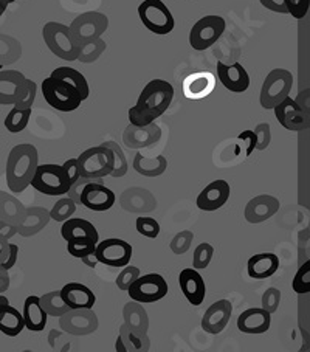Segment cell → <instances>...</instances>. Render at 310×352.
<instances>
[{"instance_id": "680465c9", "label": "cell", "mask_w": 310, "mask_h": 352, "mask_svg": "<svg viewBox=\"0 0 310 352\" xmlns=\"http://www.w3.org/2000/svg\"><path fill=\"white\" fill-rule=\"evenodd\" d=\"M17 258H19V247H17L16 244H11V242H10V253H8V258H7V261H5L3 264H0V265H2L5 270L10 272V270L13 269V267L16 265Z\"/></svg>"}, {"instance_id": "1f68e13d", "label": "cell", "mask_w": 310, "mask_h": 352, "mask_svg": "<svg viewBox=\"0 0 310 352\" xmlns=\"http://www.w3.org/2000/svg\"><path fill=\"white\" fill-rule=\"evenodd\" d=\"M23 329H25V323H23L19 309L13 307L10 302L0 305V332L7 337H17Z\"/></svg>"}, {"instance_id": "2e32d148", "label": "cell", "mask_w": 310, "mask_h": 352, "mask_svg": "<svg viewBox=\"0 0 310 352\" xmlns=\"http://www.w3.org/2000/svg\"><path fill=\"white\" fill-rule=\"evenodd\" d=\"M81 205L92 211H107L115 205V192L102 179H90L81 191Z\"/></svg>"}, {"instance_id": "e7e4bbea", "label": "cell", "mask_w": 310, "mask_h": 352, "mask_svg": "<svg viewBox=\"0 0 310 352\" xmlns=\"http://www.w3.org/2000/svg\"><path fill=\"white\" fill-rule=\"evenodd\" d=\"M3 302H10V300L7 296H3V294H0V305H3Z\"/></svg>"}, {"instance_id": "8992f818", "label": "cell", "mask_w": 310, "mask_h": 352, "mask_svg": "<svg viewBox=\"0 0 310 352\" xmlns=\"http://www.w3.org/2000/svg\"><path fill=\"white\" fill-rule=\"evenodd\" d=\"M42 95L48 106L59 112H73L81 106L82 96L75 86L56 76H48L42 81Z\"/></svg>"}, {"instance_id": "db71d44e", "label": "cell", "mask_w": 310, "mask_h": 352, "mask_svg": "<svg viewBox=\"0 0 310 352\" xmlns=\"http://www.w3.org/2000/svg\"><path fill=\"white\" fill-rule=\"evenodd\" d=\"M238 142H242L245 146V155L250 157L256 149V135L253 131H242L238 135Z\"/></svg>"}, {"instance_id": "4fadbf2b", "label": "cell", "mask_w": 310, "mask_h": 352, "mask_svg": "<svg viewBox=\"0 0 310 352\" xmlns=\"http://www.w3.org/2000/svg\"><path fill=\"white\" fill-rule=\"evenodd\" d=\"M93 253L100 264H106L109 267H117V269H121V267H124L131 263L133 248L129 242L118 238H111V239L98 242Z\"/></svg>"}, {"instance_id": "9a60e30c", "label": "cell", "mask_w": 310, "mask_h": 352, "mask_svg": "<svg viewBox=\"0 0 310 352\" xmlns=\"http://www.w3.org/2000/svg\"><path fill=\"white\" fill-rule=\"evenodd\" d=\"M69 27L78 41L84 42L101 38L109 27V19L106 14L98 13V11H87V13L75 17Z\"/></svg>"}, {"instance_id": "ab89813d", "label": "cell", "mask_w": 310, "mask_h": 352, "mask_svg": "<svg viewBox=\"0 0 310 352\" xmlns=\"http://www.w3.org/2000/svg\"><path fill=\"white\" fill-rule=\"evenodd\" d=\"M39 302L42 309H44L45 314L48 317H54L59 318L60 315H64L65 312H69L70 309L65 306V302L63 301L59 295V290H54V292H48L45 295L39 296Z\"/></svg>"}, {"instance_id": "03108f58", "label": "cell", "mask_w": 310, "mask_h": 352, "mask_svg": "<svg viewBox=\"0 0 310 352\" xmlns=\"http://www.w3.org/2000/svg\"><path fill=\"white\" fill-rule=\"evenodd\" d=\"M3 69V65H0V70H2Z\"/></svg>"}, {"instance_id": "e0dca14e", "label": "cell", "mask_w": 310, "mask_h": 352, "mask_svg": "<svg viewBox=\"0 0 310 352\" xmlns=\"http://www.w3.org/2000/svg\"><path fill=\"white\" fill-rule=\"evenodd\" d=\"M273 111H275V117L284 129L291 132L309 129V112L302 111L296 100L290 98V95L273 107Z\"/></svg>"}, {"instance_id": "3957f363", "label": "cell", "mask_w": 310, "mask_h": 352, "mask_svg": "<svg viewBox=\"0 0 310 352\" xmlns=\"http://www.w3.org/2000/svg\"><path fill=\"white\" fill-rule=\"evenodd\" d=\"M38 86L17 70H0V104L21 109L33 107Z\"/></svg>"}, {"instance_id": "8fae6325", "label": "cell", "mask_w": 310, "mask_h": 352, "mask_svg": "<svg viewBox=\"0 0 310 352\" xmlns=\"http://www.w3.org/2000/svg\"><path fill=\"white\" fill-rule=\"evenodd\" d=\"M227 22L217 14H208L194 23L190 32V45L196 52H205L222 38Z\"/></svg>"}, {"instance_id": "f907efd6", "label": "cell", "mask_w": 310, "mask_h": 352, "mask_svg": "<svg viewBox=\"0 0 310 352\" xmlns=\"http://www.w3.org/2000/svg\"><path fill=\"white\" fill-rule=\"evenodd\" d=\"M279 302H281V292L275 287L267 289L263 295V309L269 314H273L278 311Z\"/></svg>"}, {"instance_id": "bcb514c9", "label": "cell", "mask_w": 310, "mask_h": 352, "mask_svg": "<svg viewBox=\"0 0 310 352\" xmlns=\"http://www.w3.org/2000/svg\"><path fill=\"white\" fill-rule=\"evenodd\" d=\"M192 241H194V233L190 232V230H184V232H180L174 236L169 247H171V252L174 254H179L180 256V254H185L188 250H190L192 245Z\"/></svg>"}, {"instance_id": "ffe728a7", "label": "cell", "mask_w": 310, "mask_h": 352, "mask_svg": "<svg viewBox=\"0 0 310 352\" xmlns=\"http://www.w3.org/2000/svg\"><path fill=\"white\" fill-rule=\"evenodd\" d=\"M120 204L123 206V210L127 213H151L157 208V199L154 197L149 190H144V188H127L126 191L120 196Z\"/></svg>"}, {"instance_id": "4dcf8cb0", "label": "cell", "mask_w": 310, "mask_h": 352, "mask_svg": "<svg viewBox=\"0 0 310 352\" xmlns=\"http://www.w3.org/2000/svg\"><path fill=\"white\" fill-rule=\"evenodd\" d=\"M22 317H23V323H25V327L30 332L44 331V327L47 326L48 315L41 306L39 296L36 295L27 296L25 302H23Z\"/></svg>"}, {"instance_id": "d6a6232c", "label": "cell", "mask_w": 310, "mask_h": 352, "mask_svg": "<svg viewBox=\"0 0 310 352\" xmlns=\"http://www.w3.org/2000/svg\"><path fill=\"white\" fill-rule=\"evenodd\" d=\"M124 324L138 333H148L149 329V317L142 302L131 301L123 309Z\"/></svg>"}, {"instance_id": "7c38bea8", "label": "cell", "mask_w": 310, "mask_h": 352, "mask_svg": "<svg viewBox=\"0 0 310 352\" xmlns=\"http://www.w3.org/2000/svg\"><path fill=\"white\" fill-rule=\"evenodd\" d=\"M168 283L159 273H148V275H140L133 281L129 289L126 290L129 294L131 300L149 305L165 298L168 295Z\"/></svg>"}, {"instance_id": "f6af8a7d", "label": "cell", "mask_w": 310, "mask_h": 352, "mask_svg": "<svg viewBox=\"0 0 310 352\" xmlns=\"http://www.w3.org/2000/svg\"><path fill=\"white\" fill-rule=\"evenodd\" d=\"M137 232L149 239H157L160 234V223L157 222L154 217L149 216H140L135 222Z\"/></svg>"}, {"instance_id": "7dc6e473", "label": "cell", "mask_w": 310, "mask_h": 352, "mask_svg": "<svg viewBox=\"0 0 310 352\" xmlns=\"http://www.w3.org/2000/svg\"><path fill=\"white\" fill-rule=\"evenodd\" d=\"M121 270L120 273H118V276H117V287L120 289V290H123V292H126L127 289H129V286L131 284L135 281V279L142 275V272H140V269L138 267H135V265H124V267H121Z\"/></svg>"}, {"instance_id": "7402d4cb", "label": "cell", "mask_w": 310, "mask_h": 352, "mask_svg": "<svg viewBox=\"0 0 310 352\" xmlns=\"http://www.w3.org/2000/svg\"><path fill=\"white\" fill-rule=\"evenodd\" d=\"M216 89V76L211 72H194V74L188 75L184 81V90L185 98L191 101L203 100L210 96Z\"/></svg>"}, {"instance_id": "f546056e", "label": "cell", "mask_w": 310, "mask_h": 352, "mask_svg": "<svg viewBox=\"0 0 310 352\" xmlns=\"http://www.w3.org/2000/svg\"><path fill=\"white\" fill-rule=\"evenodd\" d=\"M151 349L149 337L129 329L126 324L120 327V333L115 343L117 352H148Z\"/></svg>"}, {"instance_id": "7a4b0ae2", "label": "cell", "mask_w": 310, "mask_h": 352, "mask_svg": "<svg viewBox=\"0 0 310 352\" xmlns=\"http://www.w3.org/2000/svg\"><path fill=\"white\" fill-rule=\"evenodd\" d=\"M39 165V154L33 144L22 143L10 151L7 160V185L11 192L19 194L32 184L36 168Z\"/></svg>"}, {"instance_id": "6da1fadb", "label": "cell", "mask_w": 310, "mask_h": 352, "mask_svg": "<svg viewBox=\"0 0 310 352\" xmlns=\"http://www.w3.org/2000/svg\"><path fill=\"white\" fill-rule=\"evenodd\" d=\"M174 100V87L165 80H152L143 87L137 104L127 112L133 126H148L165 113Z\"/></svg>"}, {"instance_id": "ac0fdd59", "label": "cell", "mask_w": 310, "mask_h": 352, "mask_svg": "<svg viewBox=\"0 0 310 352\" xmlns=\"http://www.w3.org/2000/svg\"><path fill=\"white\" fill-rule=\"evenodd\" d=\"M217 78L222 86L233 94H244L250 87V75L239 63H217Z\"/></svg>"}, {"instance_id": "8d00e7d4", "label": "cell", "mask_w": 310, "mask_h": 352, "mask_svg": "<svg viewBox=\"0 0 310 352\" xmlns=\"http://www.w3.org/2000/svg\"><path fill=\"white\" fill-rule=\"evenodd\" d=\"M22 56L21 42L10 34L0 33V65L14 64Z\"/></svg>"}, {"instance_id": "ee69618b", "label": "cell", "mask_w": 310, "mask_h": 352, "mask_svg": "<svg viewBox=\"0 0 310 352\" xmlns=\"http://www.w3.org/2000/svg\"><path fill=\"white\" fill-rule=\"evenodd\" d=\"M291 287L300 295L310 292V261H306L296 272L294 281H291Z\"/></svg>"}, {"instance_id": "ba28073f", "label": "cell", "mask_w": 310, "mask_h": 352, "mask_svg": "<svg viewBox=\"0 0 310 352\" xmlns=\"http://www.w3.org/2000/svg\"><path fill=\"white\" fill-rule=\"evenodd\" d=\"M76 160L81 177L104 179L113 169V153L104 143L86 149Z\"/></svg>"}, {"instance_id": "f5cc1de1", "label": "cell", "mask_w": 310, "mask_h": 352, "mask_svg": "<svg viewBox=\"0 0 310 352\" xmlns=\"http://www.w3.org/2000/svg\"><path fill=\"white\" fill-rule=\"evenodd\" d=\"M89 180L90 179H87V177H80L78 180L73 182V184L69 186V191H67V197H70L73 202L76 204V206L81 205V191H82L84 185H86Z\"/></svg>"}, {"instance_id": "52a82bcc", "label": "cell", "mask_w": 310, "mask_h": 352, "mask_svg": "<svg viewBox=\"0 0 310 352\" xmlns=\"http://www.w3.org/2000/svg\"><path fill=\"white\" fill-rule=\"evenodd\" d=\"M138 17L151 33L159 36L169 34L175 27L171 10L162 0H143L138 5Z\"/></svg>"}, {"instance_id": "6125c7cd", "label": "cell", "mask_w": 310, "mask_h": 352, "mask_svg": "<svg viewBox=\"0 0 310 352\" xmlns=\"http://www.w3.org/2000/svg\"><path fill=\"white\" fill-rule=\"evenodd\" d=\"M81 261H82V263L86 264L87 267H90V269H95L96 264H100V263H98V259L95 258V253H92V254H87V256L81 258Z\"/></svg>"}, {"instance_id": "277c9868", "label": "cell", "mask_w": 310, "mask_h": 352, "mask_svg": "<svg viewBox=\"0 0 310 352\" xmlns=\"http://www.w3.org/2000/svg\"><path fill=\"white\" fill-rule=\"evenodd\" d=\"M60 234L67 242V252L76 259L92 254L100 239L98 230L93 223L81 217H70L64 221Z\"/></svg>"}, {"instance_id": "44dd1931", "label": "cell", "mask_w": 310, "mask_h": 352, "mask_svg": "<svg viewBox=\"0 0 310 352\" xmlns=\"http://www.w3.org/2000/svg\"><path fill=\"white\" fill-rule=\"evenodd\" d=\"M162 138V129L159 124L151 123L148 126H133L129 124L124 129L123 142L129 149L149 148Z\"/></svg>"}, {"instance_id": "11a10c76", "label": "cell", "mask_w": 310, "mask_h": 352, "mask_svg": "<svg viewBox=\"0 0 310 352\" xmlns=\"http://www.w3.org/2000/svg\"><path fill=\"white\" fill-rule=\"evenodd\" d=\"M63 168H64V171L67 174V177H69V180H70V185L73 184V182L81 177V175H80V166H78V160L76 159L65 160Z\"/></svg>"}, {"instance_id": "484cf974", "label": "cell", "mask_w": 310, "mask_h": 352, "mask_svg": "<svg viewBox=\"0 0 310 352\" xmlns=\"http://www.w3.org/2000/svg\"><path fill=\"white\" fill-rule=\"evenodd\" d=\"M59 295L69 309H93L96 295L81 283H69L59 290Z\"/></svg>"}, {"instance_id": "5b68a950", "label": "cell", "mask_w": 310, "mask_h": 352, "mask_svg": "<svg viewBox=\"0 0 310 352\" xmlns=\"http://www.w3.org/2000/svg\"><path fill=\"white\" fill-rule=\"evenodd\" d=\"M42 38L54 56L63 60H76L81 42L70 30L60 22H47L42 28Z\"/></svg>"}, {"instance_id": "9c48e42d", "label": "cell", "mask_w": 310, "mask_h": 352, "mask_svg": "<svg viewBox=\"0 0 310 352\" xmlns=\"http://www.w3.org/2000/svg\"><path fill=\"white\" fill-rule=\"evenodd\" d=\"M32 185L36 191H39L45 196H64L69 191L70 180L67 177L63 165H38L32 179Z\"/></svg>"}, {"instance_id": "816d5d0a", "label": "cell", "mask_w": 310, "mask_h": 352, "mask_svg": "<svg viewBox=\"0 0 310 352\" xmlns=\"http://www.w3.org/2000/svg\"><path fill=\"white\" fill-rule=\"evenodd\" d=\"M48 344L52 346L53 351H70V342L64 331L59 332L53 329L48 336Z\"/></svg>"}, {"instance_id": "4316f807", "label": "cell", "mask_w": 310, "mask_h": 352, "mask_svg": "<svg viewBox=\"0 0 310 352\" xmlns=\"http://www.w3.org/2000/svg\"><path fill=\"white\" fill-rule=\"evenodd\" d=\"M272 326V314L263 307H252L242 312L238 318V329L242 333H265Z\"/></svg>"}, {"instance_id": "9f6ffc18", "label": "cell", "mask_w": 310, "mask_h": 352, "mask_svg": "<svg viewBox=\"0 0 310 352\" xmlns=\"http://www.w3.org/2000/svg\"><path fill=\"white\" fill-rule=\"evenodd\" d=\"M261 5L269 11L278 14H287V10H285L284 0H259Z\"/></svg>"}, {"instance_id": "83f0119b", "label": "cell", "mask_w": 310, "mask_h": 352, "mask_svg": "<svg viewBox=\"0 0 310 352\" xmlns=\"http://www.w3.org/2000/svg\"><path fill=\"white\" fill-rule=\"evenodd\" d=\"M50 221V211L42 208V206H32V208H27L25 216L17 226V234L23 236V238H32V236L42 232Z\"/></svg>"}, {"instance_id": "681fc988", "label": "cell", "mask_w": 310, "mask_h": 352, "mask_svg": "<svg viewBox=\"0 0 310 352\" xmlns=\"http://www.w3.org/2000/svg\"><path fill=\"white\" fill-rule=\"evenodd\" d=\"M254 135H256V149L265 151L272 143V129L269 123H259L254 127Z\"/></svg>"}, {"instance_id": "91938a15", "label": "cell", "mask_w": 310, "mask_h": 352, "mask_svg": "<svg viewBox=\"0 0 310 352\" xmlns=\"http://www.w3.org/2000/svg\"><path fill=\"white\" fill-rule=\"evenodd\" d=\"M10 289V275L8 270H5L2 265H0V294H5Z\"/></svg>"}, {"instance_id": "94428289", "label": "cell", "mask_w": 310, "mask_h": 352, "mask_svg": "<svg viewBox=\"0 0 310 352\" xmlns=\"http://www.w3.org/2000/svg\"><path fill=\"white\" fill-rule=\"evenodd\" d=\"M10 253V241L0 239V264H3L8 258Z\"/></svg>"}, {"instance_id": "f35d334b", "label": "cell", "mask_w": 310, "mask_h": 352, "mask_svg": "<svg viewBox=\"0 0 310 352\" xmlns=\"http://www.w3.org/2000/svg\"><path fill=\"white\" fill-rule=\"evenodd\" d=\"M30 118H32V107L21 109L13 106V109H11L7 117H5L3 124L7 127L8 132L19 133L28 126Z\"/></svg>"}, {"instance_id": "603a6c76", "label": "cell", "mask_w": 310, "mask_h": 352, "mask_svg": "<svg viewBox=\"0 0 310 352\" xmlns=\"http://www.w3.org/2000/svg\"><path fill=\"white\" fill-rule=\"evenodd\" d=\"M233 314V306L228 300H221L212 302V305L206 309V312L202 318V327L206 333L211 336H217L221 333L225 327H227L228 321Z\"/></svg>"}, {"instance_id": "74e56055", "label": "cell", "mask_w": 310, "mask_h": 352, "mask_svg": "<svg viewBox=\"0 0 310 352\" xmlns=\"http://www.w3.org/2000/svg\"><path fill=\"white\" fill-rule=\"evenodd\" d=\"M106 48L107 44L101 38L84 41L81 42L80 54H78L76 60H80L82 64H92L101 58V54L106 52Z\"/></svg>"}, {"instance_id": "6f0895ef", "label": "cell", "mask_w": 310, "mask_h": 352, "mask_svg": "<svg viewBox=\"0 0 310 352\" xmlns=\"http://www.w3.org/2000/svg\"><path fill=\"white\" fill-rule=\"evenodd\" d=\"M17 234V226L7 221H0V239L10 241Z\"/></svg>"}, {"instance_id": "60d3db41", "label": "cell", "mask_w": 310, "mask_h": 352, "mask_svg": "<svg viewBox=\"0 0 310 352\" xmlns=\"http://www.w3.org/2000/svg\"><path fill=\"white\" fill-rule=\"evenodd\" d=\"M104 144L111 148L113 153V169L111 173V177H115V179L124 177V175L127 174V169H129V163H127V160H126L124 151L121 149L120 144L115 142H106Z\"/></svg>"}, {"instance_id": "d6986e66", "label": "cell", "mask_w": 310, "mask_h": 352, "mask_svg": "<svg viewBox=\"0 0 310 352\" xmlns=\"http://www.w3.org/2000/svg\"><path fill=\"white\" fill-rule=\"evenodd\" d=\"M230 194L231 188L228 182L219 179L203 188L196 200V205L202 211H217L228 202Z\"/></svg>"}, {"instance_id": "d4e9b609", "label": "cell", "mask_w": 310, "mask_h": 352, "mask_svg": "<svg viewBox=\"0 0 310 352\" xmlns=\"http://www.w3.org/2000/svg\"><path fill=\"white\" fill-rule=\"evenodd\" d=\"M180 290L188 302L200 306L206 296V286L200 273L196 269H184L179 275Z\"/></svg>"}, {"instance_id": "7bdbcfd3", "label": "cell", "mask_w": 310, "mask_h": 352, "mask_svg": "<svg viewBox=\"0 0 310 352\" xmlns=\"http://www.w3.org/2000/svg\"><path fill=\"white\" fill-rule=\"evenodd\" d=\"M212 254H214V248L208 242H202L196 247L192 254V269L196 270H205L210 265Z\"/></svg>"}, {"instance_id": "836d02e7", "label": "cell", "mask_w": 310, "mask_h": 352, "mask_svg": "<svg viewBox=\"0 0 310 352\" xmlns=\"http://www.w3.org/2000/svg\"><path fill=\"white\" fill-rule=\"evenodd\" d=\"M132 166L143 177H159V175L166 173L168 160L165 155H157L154 159H149V157H144L142 153H137Z\"/></svg>"}, {"instance_id": "be15d7a7", "label": "cell", "mask_w": 310, "mask_h": 352, "mask_svg": "<svg viewBox=\"0 0 310 352\" xmlns=\"http://www.w3.org/2000/svg\"><path fill=\"white\" fill-rule=\"evenodd\" d=\"M16 2V0H0V17L3 16L5 11H7V8L10 7L11 3Z\"/></svg>"}, {"instance_id": "f1b7e54d", "label": "cell", "mask_w": 310, "mask_h": 352, "mask_svg": "<svg viewBox=\"0 0 310 352\" xmlns=\"http://www.w3.org/2000/svg\"><path fill=\"white\" fill-rule=\"evenodd\" d=\"M279 269V258L275 253L253 254L247 263L248 276L253 279H265L275 275Z\"/></svg>"}, {"instance_id": "5bb4252c", "label": "cell", "mask_w": 310, "mask_h": 352, "mask_svg": "<svg viewBox=\"0 0 310 352\" xmlns=\"http://www.w3.org/2000/svg\"><path fill=\"white\" fill-rule=\"evenodd\" d=\"M59 326L70 336H90L98 329L100 321L92 309H70L59 317Z\"/></svg>"}, {"instance_id": "c3c4849f", "label": "cell", "mask_w": 310, "mask_h": 352, "mask_svg": "<svg viewBox=\"0 0 310 352\" xmlns=\"http://www.w3.org/2000/svg\"><path fill=\"white\" fill-rule=\"evenodd\" d=\"M287 14H291L295 19H304L309 13L310 0H284Z\"/></svg>"}, {"instance_id": "e575fe53", "label": "cell", "mask_w": 310, "mask_h": 352, "mask_svg": "<svg viewBox=\"0 0 310 352\" xmlns=\"http://www.w3.org/2000/svg\"><path fill=\"white\" fill-rule=\"evenodd\" d=\"M25 211L27 208L19 199L5 191H0V221H7L19 226L23 216H25Z\"/></svg>"}, {"instance_id": "30bf717a", "label": "cell", "mask_w": 310, "mask_h": 352, "mask_svg": "<svg viewBox=\"0 0 310 352\" xmlns=\"http://www.w3.org/2000/svg\"><path fill=\"white\" fill-rule=\"evenodd\" d=\"M294 86V75L285 69H275L265 76L263 89H261L259 101L261 106L267 111L279 104L284 98H287Z\"/></svg>"}, {"instance_id": "b9f144b4", "label": "cell", "mask_w": 310, "mask_h": 352, "mask_svg": "<svg viewBox=\"0 0 310 352\" xmlns=\"http://www.w3.org/2000/svg\"><path fill=\"white\" fill-rule=\"evenodd\" d=\"M76 204L70 197H60L50 210V219L56 222H64L75 214Z\"/></svg>"}, {"instance_id": "cb8c5ba5", "label": "cell", "mask_w": 310, "mask_h": 352, "mask_svg": "<svg viewBox=\"0 0 310 352\" xmlns=\"http://www.w3.org/2000/svg\"><path fill=\"white\" fill-rule=\"evenodd\" d=\"M279 210V200L270 194H261L245 205L244 216L247 222L263 223L275 216Z\"/></svg>"}, {"instance_id": "d590c367", "label": "cell", "mask_w": 310, "mask_h": 352, "mask_svg": "<svg viewBox=\"0 0 310 352\" xmlns=\"http://www.w3.org/2000/svg\"><path fill=\"white\" fill-rule=\"evenodd\" d=\"M52 76L60 78V80H64L67 82H70L71 86H75L78 90H80L84 101L89 98L90 87L86 76H84L81 72H78L76 69H71V67H58V69H54L52 72Z\"/></svg>"}]
</instances>
